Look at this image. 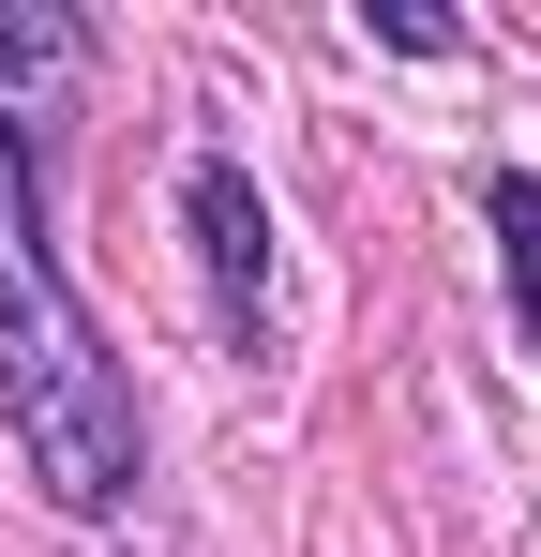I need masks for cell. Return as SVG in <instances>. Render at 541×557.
<instances>
[{
  "instance_id": "obj_1",
  "label": "cell",
  "mask_w": 541,
  "mask_h": 557,
  "mask_svg": "<svg viewBox=\"0 0 541 557\" xmlns=\"http://www.w3.org/2000/svg\"><path fill=\"white\" fill-rule=\"evenodd\" d=\"M61 91H76V15L15 0L0 15V422L61 512H121L136 497V392L46 257V166H30V121Z\"/></svg>"
},
{
  "instance_id": "obj_2",
  "label": "cell",
  "mask_w": 541,
  "mask_h": 557,
  "mask_svg": "<svg viewBox=\"0 0 541 557\" xmlns=\"http://www.w3.org/2000/svg\"><path fill=\"white\" fill-rule=\"evenodd\" d=\"M196 242H211V301H226V332L256 347V317H270V211L241 166H196Z\"/></svg>"
},
{
  "instance_id": "obj_3",
  "label": "cell",
  "mask_w": 541,
  "mask_h": 557,
  "mask_svg": "<svg viewBox=\"0 0 541 557\" xmlns=\"http://www.w3.org/2000/svg\"><path fill=\"white\" fill-rule=\"evenodd\" d=\"M481 226L512 257V301H527V347H541V182H481Z\"/></svg>"
}]
</instances>
